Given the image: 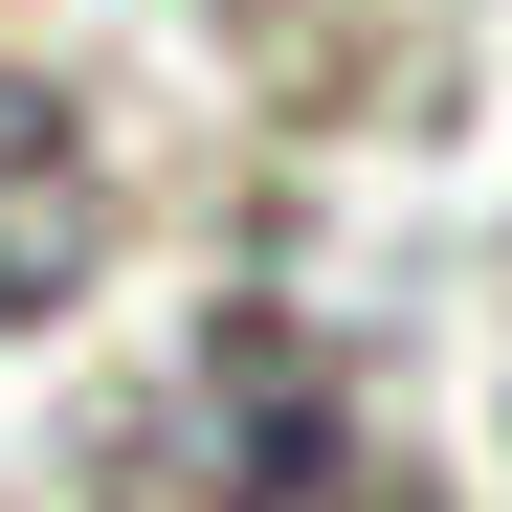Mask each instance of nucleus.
Returning a JSON list of instances; mask_svg holds the SVG:
<instances>
[{
	"label": "nucleus",
	"mask_w": 512,
	"mask_h": 512,
	"mask_svg": "<svg viewBox=\"0 0 512 512\" xmlns=\"http://www.w3.org/2000/svg\"><path fill=\"white\" fill-rule=\"evenodd\" d=\"M156 468H179V512H423L312 312H223L179 357V401H156Z\"/></svg>",
	"instance_id": "1"
},
{
	"label": "nucleus",
	"mask_w": 512,
	"mask_h": 512,
	"mask_svg": "<svg viewBox=\"0 0 512 512\" xmlns=\"http://www.w3.org/2000/svg\"><path fill=\"white\" fill-rule=\"evenodd\" d=\"M112 245V179H90V112L45 90V67H0V334H45L67 290H90Z\"/></svg>",
	"instance_id": "2"
}]
</instances>
